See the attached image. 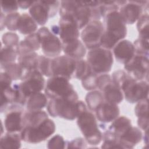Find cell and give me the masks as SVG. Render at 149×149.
Segmentation results:
<instances>
[{"label": "cell", "instance_id": "1", "mask_svg": "<svg viewBox=\"0 0 149 149\" xmlns=\"http://www.w3.org/2000/svg\"><path fill=\"white\" fill-rule=\"evenodd\" d=\"M103 19L104 32L101 38V47L111 50L119 41L126 37V24L119 10L107 14Z\"/></svg>", "mask_w": 149, "mask_h": 149}, {"label": "cell", "instance_id": "2", "mask_svg": "<svg viewBox=\"0 0 149 149\" xmlns=\"http://www.w3.org/2000/svg\"><path fill=\"white\" fill-rule=\"evenodd\" d=\"M76 119L78 127L88 144L97 146L102 141V133L99 128L97 119L87 107L79 112Z\"/></svg>", "mask_w": 149, "mask_h": 149}, {"label": "cell", "instance_id": "3", "mask_svg": "<svg viewBox=\"0 0 149 149\" xmlns=\"http://www.w3.org/2000/svg\"><path fill=\"white\" fill-rule=\"evenodd\" d=\"M79 98L49 99L47 105L48 113L53 118L73 120L76 119L80 109Z\"/></svg>", "mask_w": 149, "mask_h": 149}, {"label": "cell", "instance_id": "4", "mask_svg": "<svg viewBox=\"0 0 149 149\" xmlns=\"http://www.w3.org/2000/svg\"><path fill=\"white\" fill-rule=\"evenodd\" d=\"M59 13L60 17L69 16L72 18L79 30L83 29L91 20V9L84 1H62Z\"/></svg>", "mask_w": 149, "mask_h": 149}, {"label": "cell", "instance_id": "5", "mask_svg": "<svg viewBox=\"0 0 149 149\" xmlns=\"http://www.w3.org/2000/svg\"><path fill=\"white\" fill-rule=\"evenodd\" d=\"M44 93L49 99L79 98L69 80L62 76H52L47 80Z\"/></svg>", "mask_w": 149, "mask_h": 149}, {"label": "cell", "instance_id": "6", "mask_svg": "<svg viewBox=\"0 0 149 149\" xmlns=\"http://www.w3.org/2000/svg\"><path fill=\"white\" fill-rule=\"evenodd\" d=\"M56 130L55 123L49 118L43 122L30 126L23 127L20 134L22 140L26 143L37 144L47 140Z\"/></svg>", "mask_w": 149, "mask_h": 149}, {"label": "cell", "instance_id": "7", "mask_svg": "<svg viewBox=\"0 0 149 149\" xmlns=\"http://www.w3.org/2000/svg\"><path fill=\"white\" fill-rule=\"evenodd\" d=\"M86 61L93 73L97 74L108 73L113 65V56L111 50L98 47L88 51Z\"/></svg>", "mask_w": 149, "mask_h": 149}, {"label": "cell", "instance_id": "8", "mask_svg": "<svg viewBox=\"0 0 149 149\" xmlns=\"http://www.w3.org/2000/svg\"><path fill=\"white\" fill-rule=\"evenodd\" d=\"M123 97L129 103L134 104L148 98V81L136 80L129 77L120 86Z\"/></svg>", "mask_w": 149, "mask_h": 149}, {"label": "cell", "instance_id": "9", "mask_svg": "<svg viewBox=\"0 0 149 149\" xmlns=\"http://www.w3.org/2000/svg\"><path fill=\"white\" fill-rule=\"evenodd\" d=\"M60 6L61 2L59 1H35L29 8V14L38 25L44 26L49 18L56 15Z\"/></svg>", "mask_w": 149, "mask_h": 149}, {"label": "cell", "instance_id": "10", "mask_svg": "<svg viewBox=\"0 0 149 149\" xmlns=\"http://www.w3.org/2000/svg\"><path fill=\"white\" fill-rule=\"evenodd\" d=\"M40 45L45 56L54 58L60 55L62 51V41L47 27L42 26L37 31Z\"/></svg>", "mask_w": 149, "mask_h": 149}, {"label": "cell", "instance_id": "11", "mask_svg": "<svg viewBox=\"0 0 149 149\" xmlns=\"http://www.w3.org/2000/svg\"><path fill=\"white\" fill-rule=\"evenodd\" d=\"M97 88L102 93L105 101L118 104L123 100V94L120 88L112 80L108 73L98 74Z\"/></svg>", "mask_w": 149, "mask_h": 149}, {"label": "cell", "instance_id": "12", "mask_svg": "<svg viewBox=\"0 0 149 149\" xmlns=\"http://www.w3.org/2000/svg\"><path fill=\"white\" fill-rule=\"evenodd\" d=\"M45 83L44 75L38 69H34L24 72L19 86L23 94L28 98L31 95L44 90Z\"/></svg>", "mask_w": 149, "mask_h": 149}, {"label": "cell", "instance_id": "13", "mask_svg": "<svg viewBox=\"0 0 149 149\" xmlns=\"http://www.w3.org/2000/svg\"><path fill=\"white\" fill-rule=\"evenodd\" d=\"M104 26L101 20H91L81 30L80 34L86 48L91 49L101 47V38Z\"/></svg>", "mask_w": 149, "mask_h": 149}, {"label": "cell", "instance_id": "14", "mask_svg": "<svg viewBox=\"0 0 149 149\" xmlns=\"http://www.w3.org/2000/svg\"><path fill=\"white\" fill-rule=\"evenodd\" d=\"M76 60L66 55L51 58L50 63L51 77L62 76L70 80L73 78Z\"/></svg>", "mask_w": 149, "mask_h": 149}, {"label": "cell", "instance_id": "15", "mask_svg": "<svg viewBox=\"0 0 149 149\" xmlns=\"http://www.w3.org/2000/svg\"><path fill=\"white\" fill-rule=\"evenodd\" d=\"M148 56L135 54L130 61L124 64V69L136 80L148 81Z\"/></svg>", "mask_w": 149, "mask_h": 149}, {"label": "cell", "instance_id": "16", "mask_svg": "<svg viewBox=\"0 0 149 149\" xmlns=\"http://www.w3.org/2000/svg\"><path fill=\"white\" fill-rule=\"evenodd\" d=\"M23 106L16 104L10 105L6 111L4 118V127L7 132H19L22 129Z\"/></svg>", "mask_w": 149, "mask_h": 149}, {"label": "cell", "instance_id": "17", "mask_svg": "<svg viewBox=\"0 0 149 149\" xmlns=\"http://www.w3.org/2000/svg\"><path fill=\"white\" fill-rule=\"evenodd\" d=\"M59 36L62 42L79 38V29L76 22L69 16L60 17Z\"/></svg>", "mask_w": 149, "mask_h": 149}, {"label": "cell", "instance_id": "18", "mask_svg": "<svg viewBox=\"0 0 149 149\" xmlns=\"http://www.w3.org/2000/svg\"><path fill=\"white\" fill-rule=\"evenodd\" d=\"M97 119L101 123L112 122L119 116L120 109L118 104L104 101L94 111Z\"/></svg>", "mask_w": 149, "mask_h": 149}, {"label": "cell", "instance_id": "19", "mask_svg": "<svg viewBox=\"0 0 149 149\" xmlns=\"http://www.w3.org/2000/svg\"><path fill=\"white\" fill-rule=\"evenodd\" d=\"M119 12L126 24H133L144 13V10L136 1H128L119 8Z\"/></svg>", "mask_w": 149, "mask_h": 149}, {"label": "cell", "instance_id": "20", "mask_svg": "<svg viewBox=\"0 0 149 149\" xmlns=\"http://www.w3.org/2000/svg\"><path fill=\"white\" fill-rule=\"evenodd\" d=\"M112 52L118 62L125 64L135 55V49L130 41L123 39L114 46Z\"/></svg>", "mask_w": 149, "mask_h": 149}, {"label": "cell", "instance_id": "21", "mask_svg": "<svg viewBox=\"0 0 149 149\" xmlns=\"http://www.w3.org/2000/svg\"><path fill=\"white\" fill-rule=\"evenodd\" d=\"M62 45L64 54L75 60L83 59L87 54V48L79 38L62 42Z\"/></svg>", "mask_w": 149, "mask_h": 149}, {"label": "cell", "instance_id": "22", "mask_svg": "<svg viewBox=\"0 0 149 149\" xmlns=\"http://www.w3.org/2000/svg\"><path fill=\"white\" fill-rule=\"evenodd\" d=\"M143 138V133L140 128L132 126V127L119 139L123 148H133L139 143Z\"/></svg>", "mask_w": 149, "mask_h": 149}, {"label": "cell", "instance_id": "23", "mask_svg": "<svg viewBox=\"0 0 149 149\" xmlns=\"http://www.w3.org/2000/svg\"><path fill=\"white\" fill-rule=\"evenodd\" d=\"M41 48L40 40L37 33L27 36L21 40L16 47L18 56L31 52H36Z\"/></svg>", "mask_w": 149, "mask_h": 149}, {"label": "cell", "instance_id": "24", "mask_svg": "<svg viewBox=\"0 0 149 149\" xmlns=\"http://www.w3.org/2000/svg\"><path fill=\"white\" fill-rule=\"evenodd\" d=\"M132 126V122L129 118L125 116H119L112 122L107 130L119 140Z\"/></svg>", "mask_w": 149, "mask_h": 149}, {"label": "cell", "instance_id": "25", "mask_svg": "<svg viewBox=\"0 0 149 149\" xmlns=\"http://www.w3.org/2000/svg\"><path fill=\"white\" fill-rule=\"evenodd\" d=\"M48 118V113L43 110L24 111L22 118V129L37 125Z\"/></svg>", "mask_w": 149, "mask_h": 149}, {"label": "cell", "instance_id": "26", "mask_svg": "<svg viewBox=\"0 0 149 149\" xmlns=\"http://www.w3.org/2000/svg\"><path fill=\"white\" fill-rule=\"evenodd\" d=\"M37 23L30 14L23 13L20 15L17 23V31L23 35H30L37 32Z\"/></svg>", "mask_w": 149, "mask_h": 149}, {"label": "cell", "instance_id": "27", "mask_svg": "<svg viewBox=\"0 0 149 149\" xmlns=\"http://www.w3.org/2000/svg\"><path fill=\"white\" fill-rule=\"evenodd\" d=\"M48 102V98L45 93H36L28 97L26 104V109L30 111L41 110L47 107Z\"/></svg>", "mask_w": 149, "mask_h": 149}, {"label": "cell", "instance_id": "28", "mask_svg": "<svg viewBox=\"0 0 149 149\" xmlns=\"http://www.w3.org/2000/svg\"><path fill=\"white\" fill-rule=\"evenodd\" d=\"M21 136L19 132H7L1 136V148H20L21 147Z\"/></svg>", "mask_w": 149, "mask_h": 149}, {"label": "cell", "instance_id": "29", "mask_svg": "<svg viewBox=\"0 0 149 149\" xmlns=\"http://www.w3.org/2000/svg\"><path fill=\"white\" fill-rule=\"evenodd\" d=\"M39 55L36 52H31L27 54L19 55L17 63L26 71L38 69Z\"/></svg>", "mask_w": 149, "mask_h": 149}, {"label": "cell", "instance_id": "30", "mask_svg": "<svg viewBox=\"0 0 149 149\" xmlns=\"http://www.w3.org/2000/svg\"><path fill=\"white\" fill-rule=\"evenodd\" d=\"M86 105L91 112H94L97 107L102 103L105 100L102 93L98 90L90 91L85 97Z\"/></svg>", "mask_w": 149, "mask_h": 149}, {"label": "cell", "instance_id": "31", "mask_svg": "<svg viewBox=\"0 0 149 149\" xmlns=\"http://www.w3.org/2000/svg\"><path fill=\"white\" fill-rule=\"evenodd\" d=\"M18 56L16 48L10 47H1V59L0 65L2 69L6 65L15 62Z\"/></svg>", "mask_w": 149, "mask_h": 149}, {"label": "cell", "instance_id": "32", "mask_svg": "<svg viewBox=\"0 0 149 149\" xmlns=\"http://www.w3.org/2000/svg\"><path fill=\"white\" fill-rule=\"evenodd\" d=\"M2 69L9 75L12 80H21L25 72V70L19 63L15 62L6 65L2 68Z\"/></svg>", "mask_w": 149, "mask_h": 149}, {"label": "cell", "instance_id": "33", "mask_svg": "<svg viewBox=\"0 0 149 149\" xmlns=\"http://www.w3.org/2000/svg\"><path fill=\"white\" fill-rule=\"evenodd\" d=\"M149 16L148 13H144L137 21V30L139 37L148 40L149 37Z\"/></svg>", "mask_w": 149, "mask_h": 149}, {"label": "cell", "instance_id": "34", "mask_svg": "<svg viewBox=\"0 0 149 149\" xmlns=\"http://www.w3.org/2000/svg\"><path fill=\"white\" fill-rule=\"evenodd\" d=\"M91 72V68L86 60L83 59L76 60L73 78L81 80Z\"/></svg>", "mask_w": 149, "mask_h": 149}, {"label": "cell", "instance_id": "35", "mask_svg": "<svg viewBox=\"0 0 149 149\" xmlns=\"http://www.w3.org/2000/svg\"><path fill=\"white\" fill-rule=\"evenodd\" d=\"M135 54L143 56H148L149 55V44L148 40H146L141 37H138L134 41L133 43Z\"/></svg>", "mask_w": 149, "mask_h": 149}, {"label": "cell", "instance_id": "36", "mask_svg": "<svg viewBox=\"0 0 149 149\" xmlns=\"http://www.w3.org/2000/svg\"><path fill=\"white\" fill-rule=\"evenodd\" d=\"M98 74L91 72L89 74L81 80L82 87L87 91L97 89V78Z\"/></svg>", "mask_w": 149, "mask_h": 149}, {"label": "cell", "instance_id": "37", "mask_svg": "<svg viewBox=\"0 0 149 149\" xmlns=\"http://www.w3.org/2000/svg\"><path fill=\"white\" fill-rule=\"evenodd\" d=\"M20 16V14L17 12L8 13L5 15V24L8 30L10 31L17 30V23Z\"/></svg>", "mask_w": 149, "mask_h": 149}, {"label": "cell", "instance_id": "38", "mask_svg": "<svg viewBox=\"0 0 149 149\" xmlns=\"http://www.w3.org/2000/svg\"><path fill=\"white\" fill-rule=\"evenodd\" d=\"M51 58L46 56L45 55H39L38 70L45 76L50 77V63Z\"/></svg>", "mask_w": 149, "mask_h": 149}, {"label": "cell", "instance_id": "39", "mask_svg": "<svg viewBox=\"0 0 149 149\" xmlns=\"http://www.w3.org/2000/svg\"><path fill=\"white\" fill-rule=\"evenodd\" d=\"M2 41L4 46L16 48L19 43V36L13 31L6 32L2 36Z\"/></svg>", "mask_w": 149, "mask_h": 149}, {"label": "cell", "instance_id": "40", "mask_svg": "<svg viewBox=\"0 0 149 149\" xmlns=\"http://www.w3.org/2000/svg\"><path fill=\"white\" fill-rule=\"evenodd\" d=\"M134 110L137 118L148 117V98L137 102Z\"/></svg>", "mask_w": 149, "mask_h": 149}, {"label": "cell", "instance_id": "41", "mask_svg": "<svg viewBox=\"0 0 149 149\" xmlns=\"http://www.w3.org/2000/svg\"><path fill=\"white\" fill-rule=\"evenodd\" d=\"M67 141H65L63 137L56 134L52 136L47 142V148H66Z\"/></svg>", "mask_w": 149, "mask_h": 149}, {"label": "cell", "instance_id": "42", "mask_svg": "<svg viewBox=\"0 0 149 149\" xmlns=\"http://www.w3.org/2000/svg\"><path fill=\"white\" fill-rule=\"evenodd\" d=\"M19 6L17 1H6L3 0L1 1V11L4 13H10L15 12L18 9Z\"/></svg>", "mask_w": 149, "mask_h": 149}, {"label": "cell", "instance_id": "43", "mask_svg": "<svg viewBox=\"0 0 149 149\" xmlns=\"http://www.w3.org/2000/svg\"><path fill=\"white\" fill-rule=\"evenodd\" d=\"M87 143L84 138L77 137L71 141H67V148H87Z\"/></svg>", "mask_w": 149, "mask_h": 149}, {"label": "cell", "instance_id": "44", "mask_svg": "<svg viewBox=\"0 0 149 149\" xmlns=\"http://www.w3.org/2000/svg\"><path fill=\"white\" fill-rule=\"evenodd\" d=\"M12 79L9 75L5 72H1L0 73V84L1 88L5 89L12 86Z\"/></svg>", "mask_w": 149, "mask_h": 149}, {"label": "cell", "instance_id": "45", "mask_svg": "<svg viewBox=\"0 0 149 149\" xmlns=\"http://www.w3.org/2000/svg\"><path fill=\"white\" fill-rule=\"evenodd\" d=\"M102 148H123L121 144L116 139H104Z\"/></svg>", "mask_w": 149, "mask_h": 149}, {"label": "cell", "instance_id": "46", "mask_svg": "<svg viewBox=\"0 0 149 149\" xmlns=\"http://www.w3.org/2000/svg\"><path fill=\"white\" fill-rule=\"evenodd\" d=\"M137 126L141 130L146 131L148 130V117L137 118Z\"/></svg>", "mask_w": 149, "mask_h": 149}, {"label": "cell", "instance_id": "47", "mask_svg": "<svg viewBox=\"0 0 149 149\" xmlns=\"http://www.w3.org/2000/svg\"><path fill=\"white\" fill-rule=\"evenodd\" d=\"M35 1H17L18 6L19 8L23 9H26L30 8Z\"/></svg>", "mask_w": 149, "mask_h": 149}, {"label": "cell", "instance_id": "48", "mask_svg": "<svg viewBox=\"0 0 149 149\" xmlns=\"http://www.w3.org/2000/svg\"><path fill=\"white\" fill-rule=\"evenodd\" d=\"M5 13L1 10V19H0V26H1V31H2L5 27Z\"/></svg>", "mask_w": 149, "mask_h": 149}, {"label": "cell", "instance_id": "49", "mask_svg": "<svg viewBox=\"0 0 149 149\" xmlns=\"http://www.w3.org/2000/svg\"><path fill=\"white\" fill-rule=\"evenodd\" d=\"M51 32L54 34L56 36H59V27L58 25H52L51 27Z\"/></svg>", "mask_w": 149, "mask_h": 149}, {"label": "cell", "instance_id": "50", "mask_svg": "<svg viewBox=\"0 0 149 149\" xmlns=\"http://www.w3.org/2000/svg\"><path fill=\"white\" fill-rule=\"evenodd\" d=\"M148 130H147L146 131H144V135H143V140H144V143H145V144L147 146L148 144Z\"/></svg>", "mask_w": 149, "mask_h": 149}]
</instances>
